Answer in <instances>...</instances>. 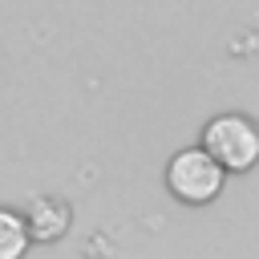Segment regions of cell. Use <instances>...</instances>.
Listing matches in <instances>:
<instances>
[{
    "mask_svg": "<svg viewBox=\"0 0 259 259\" xmlns=\"http://www.w3.org/2000/svg\"><path fill=\"white\" fill-rule=\"evenodd\" d=\"M227 174H243L259 162V121H251L247 113H214L202 125V142H198Z\"/></svg>",
    "mask_w": 259,
    "mask_h": 259,
    "instance_id": "1",
    "label": "cell"
},
{
    "mask_svg": "<svg viewBox=\"0 0 259 259\" xmlns=\"http://www.w3.org/2000/svg\"><path fill=\"white\" fill-rule=\"evenodd\" d=\"M227 170L202 150V146H182L170 162H166V190L186 202V206H206L223 194Z\"/></svg>",
    "mask_w": 259,
    "mask_h": 259,
    "instance_id": "2",
    "label": "cell"
},
{
    "mask_svg": "<svg viewBox=\"0 0 259 259\" xmlns=\"http://www.w3.org/2000/svg\"><path fill=\"white\" fill-rule=\"evenodd\" d=\"M28 247H32V231L24 210L0 206V259H24Z\"/></svg>",
    "mask_w": 259,
    "mask_h": 259,
    "instance_id": "4",
    "label": "cell"
},
{
    "mask_svg": "<svg viewBox=\"0 0 259 259\" xmlns=\"http://www.w3.org/2000/svg\"><path fill=\"white\" fill-rule=\"evenodd\" d=\"M24 219H28V231H32V243H57L69 235V223H73V206L57 194H36L28 206H24Z\"/></svg>",
    "mask_w": 259,
    "mask_h": 259,
    "instance_id": "3",
    "label": "cell"
}]
</instances>
